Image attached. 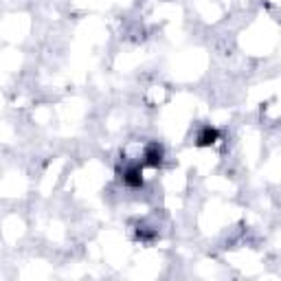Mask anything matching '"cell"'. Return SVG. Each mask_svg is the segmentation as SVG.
Masks as SVG:
<instances>
[{
	"label": "cell",
	"instance_id": "obj_3",
	"mask_svg": "<svg viewBox=\"0 0 281 281\" xmlns=\"http://www.w3.org/2000/svg\"><path fill=\"white\" fill-rule=\"evenodd\" d=\"M218 130H213V127H204L202 130V134L198 136V145H213L215 140H218Z\"/></svg>",
	"mask_w": 281,
	"mask_h": 281
},
{
	"label": "cell",
	"instance_id": "obj_2",
	"mask_svg": "<svg viewBox=\"0 0 281 281\" xmlns=\"http://www.w3.org/2000/svg\"><path fill=\"white\" fill-rule=\"evenodd\" d=\"M161 161H162V149L156 143L149 145L147 152H145V162L147 165H161Z\"/></svg>",
	"mask_w": 281,
	"mask_h": 281
},
{
	"label": "cell",
	"instance_id": "obj_1",
	"mask_svg": "<svg viewBox=\"0 0 281 281\" xmlns=\"http://www.w3.org/2000/svg\"><path fill=\"white\" fill-rule=\"evenodd\" d=\"M123 180H125V184H130V187H140V184H143V178H140V167H130V169H125Z\"/></svg>",
	"mask_w": 281,
	"mask_h": 281
}]
</instances>
